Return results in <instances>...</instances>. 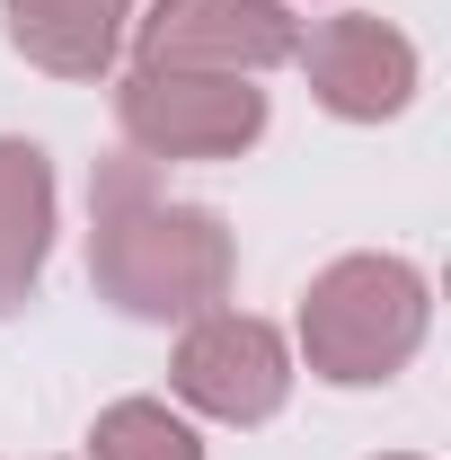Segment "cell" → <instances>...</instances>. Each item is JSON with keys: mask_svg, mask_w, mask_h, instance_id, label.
<instances>
[{"mask_svg": "<svg viewBox=\"0 0 451 460\" xmlns=\"http://www.w3.org/2000/svg\"><path fill=\"white\" fill-rule=\"evenodd\" d=\"M89 275L133 319H204L230 301L239 248L222 213L169 204V186L133 151V160H107L89 186Z\"/></svg>", "mask_w": 451, "mask_h": 460, "instance_id": "cell-1", "label": "cell"}, {"mask_svg": "<svg viewBox=\"0 0 451 460\" xmlns=\"http://www.w3.org/2000/svg\"><path fill=\"white\" fill-rule=\"evenodd\" d=\"M425 275L407 257H337L310 301H301V354L319 381H345V390H372L416 363L425 345Z\"/></svg>", "mask_w": 451, "mask_h": 460, "instance_id": "cell-2", "label": "cell"}, {"mask_svg": "<svg viewBox=\"0 0 451 460\" xmlns=\"http://www.w3.org/2000/svg\"><path fill=\"white\" fill-rule=\"evenodd\" d=\"M115 124L142 160H239L266 133V89L239 71H151L115 80Z\"/></svg>", "mask_w": 451, "mask_h": 460, "instance_id": "cell-3", "label": "cell"}, {"mask_svg": "<svg viewBox=\"0 0 451 460\" xmlns=\"http://www.w3.org/2000/svg\"><path fill=\"white\" fill-rule=\"evenodd\" d=\"M133 45L151 71H275L301 54V27L283 0H151V18L133 27Z\"/></svg>", "mask_w": 451, "mask_h": 460, "instance_id": "cell-4", "label": "cell"}, {"mask_svg": "<svg viewBox=\"0 0 451 460\" xmlns=\"http://www.w3.org/2000/svg\"><path fill=\"white\" fill-rule=\"evenodd\" d=\"M177 399L204 407V416H222V425H266L283 399H292V354L266 319H248V310H204L186 345H177Z\"/></svg>", "mask_w": 451, "mask_h": 460, "instance_id": "cell-5", "label": "cell"}, {"mask_svg": "<svg viewBox=\"0 0 451 460\" xmlns=\"http://www.w3.org/2000/svg\"><path fill=\"white\" fill-rule=\"evenodd\" d=\"M292 62L310 71V98L345 124H381L416 98V45L381 18H328Z\"/></svg>", "mask_w": 451, "mask_h": 460, "instance_id": "cell-6", "label": "cell"}, {"mask_svg": "<svg viewBox=\"0 0 451 460\" xmlns=\"http://www.w3.org/2000/svg\"><path fill=\"white\" fill-rule=\"evenodd\" d=\"M124 9L133 0H9V45L36 71L98 80L115 62V45H124Z\"/></svg>", "mask_w": 451, "mask_h": 460, "instance_id": "cell-7", "label": "cell"}, {"mask_svg": "<svg viewBox=\"0 0 451 460\" xmlns=\"http://www.w3.org/2000/svg\"><path fill=\"white\" fill-rule=\"evenodd\" d=\"M54 248V169L36 142H0V310H27Z\"/></svg>", "mask_w": 451, "mask_h": 460, "instance_id": "cell-8", "label": "cell"}, {"mask_svg": "<svg viewBox=\"0 0 451 460\" xmlns=\"http://www.w3.org/2000/svg\"><path fill=\"white\" fill-rule=\"evenodd\" d=\"M89 452L98 460H204V443H195L160 399H115L107 416L89 425Z\"/></svg>", "mask_w": 451, "mask_h": 460, "instance_id": "cell-9", "label": "cell"}, {"mask_svg": "<svg viewBox=\"0 0 451 460\" xmlns=\"http://www.w3.org/2000/svg\"><path fill=\"white\" fill-rule=\"evenodd\" d=\"M390 460H416V452H390Z\"/></svg>", "mask_w": 451, "mask_h": 460, "instance_id": "cell-10", "label": "cell"}]
</instances>
